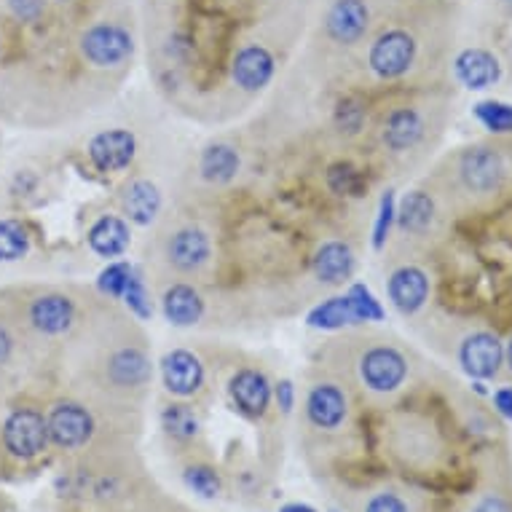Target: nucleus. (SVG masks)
Instances as JSON below:
<instances>
[{"label":"nucleus","mask_w":512,"mask_h":512,"mask_svg":"<svg viewBox=\"0 0 512 512\" xmlns=\"http://www.w3.org/2000/svg\"><path fill=\"white\" fill-rule=\"evenodd\" d=\"M228 392H231V400H234L236 408H239L244 416H250V419H258V416H263V413L269 411L271 384L261 370H239V373L231 378Z\"/></svg>","instance_id":"9b49d317"},{"label":"nucleus","mask_w":512,"mask_h":512,"mask_svg":"<svg viewBox=\"0 0 512 512\" xmlns=\"http://www.w3.org/2000/svg\"><path fill=\"white\" fill-rule=\"evenodd\" d=\"M86 242H89V250H92L94 255H100V258L108 261V258H121V255L129 250L132 236H129L126 220L116 218V215H102V218L89 228Z\"/></svg>","instance_id":"aec40b11"},{"label":"nucleus","mask_w":512,"mask_h":512,"mask_svg":"<svg viewBox=\"0 0 512 512\" xmlns=\"http://www.w3.org/2000/svg\"><path fill=\"white\" fill-rule=\"evenodd\" d=\"M475 116L494 135H510L512 132V105L507 102H480L475 105Z\"/></svg>","instance_id":"c756f323"},{"label":"nucleus","mask_w":512,"mask_h":512,"mask_svg":"<svg viewBox=\"0 0 512 512\" xmlns=\"http://www.w3.org/2000/svg\"><path fill=\"white\" fill-rule=\"evenodd\" d=\"M389 301L400 314H416L429 298L427 274L416 266H403L389 277Z\"/></svg>","instance_id":"4468645a"},{"label":"nucleus","mask_w":512,"mask_h":512,"mask_svg":"<svg viewBox=\"0 0 512 512\" xmlns=\"http://www.w3.org/2000/svg\"><path fill=\"white\" fill-rule=\"evenodd\" d=\"M435 218V202L429 199V194L424 191H411L400 202V210H397V223L408 234H421L427 231L429 223Z\"/></svg>","instance_id":"a878e982"},{"label":"nucleus","mask_w":512,"mask_h":512,"mask_svg":"<svg viewBox=\"0 0 512 512\" xmlns=\"http://www.w3.org/2000/svg\"><path fill=\"white\" fill-rule=\"evenodd\" d=\"M328 185L330 191L338 196H362L365 194V177L360 175V169L352 167V164H333L328 169Z\"/></svg>","instance_id":"cd10ccee"},{"label":"nucleus","mask_w":512,"mask_h":512,"mask_svg":"<svg viewBox=\"0 0 512 512\" xmlns=\"http://www.w3.org/2000/svg\"><path fill=\"white\" fill-rule=\"evenodd\" d=\"M306 416L314 427L336 429L346 419V395L336 384H317L306 397Z\"/></svg>","instance_id":"f3484780"},{"label":"nucleus","mask_w":512,"mask_h":512,"mask_svg":"<svg viewBox=\"0 0 512 512\" xmlns=\"http://www.w3.org/2000/svg\"><path fill=\"white\" fill-rule=\"evenodd\" d=\"M282 512H317V510H311L309 504H285Z\"/></svg>","instance_id":"37998d69"},{"label":"nucleus","mask_w":512,"mask_h":512,"mask_svg":"<svg viewBox=\"0 0 512 512\" xmlns=\"http://www.w3.org/2000/svg\"><path fill=\"white\" fill-rule=\"evenodd\" d=\"M504 3H507V6H510V9H512V0H504Z\"/></svg>","instance_id":"a18cd8bd"},{"label":"nucleus","mask_w":512,"mask_h":512,"mask_svg":"<svg viewBox=\"0 0 512 512\" xmlns=\"http://www.w3.org/2000/svg\"><path fill=\"white\" fill-rule=\"evenodd\" d=\"M124 303L126 309L132 311L137 319H151L153 317V303H151V293H148V287H145L143 277L132 271V277H129V285L124 290Z\"/></svg>","instance_id":"473e14b6"},{"label":"nucleus","mask_w":512,"mask_h":512,"mask_svg":"<svg viewBox=\"0 0 512 512\" xmlns=\"http://www.w3.org/2000/svg\"><path fill=\"white\" fill-rule=\"evenodd\" d=\"M210 236L202 228H180L167 244V258L177 271L196 274L210 263Z\"/></svg>","instance_id":"9d476101"},{"label":"nucleus","mask_w":512,"mask_h":512,"mask_svg":"<svg viewBox=\"0 0 512 512\" xmlns=\"http://www.w3.org/2000/svg\"><path fill=\"white\" fill-rule=\"evenodd\" d=\"M421 135H424V121L413 108H400L389 113V118L384 121V132H381L384 145L397 153L413 148L421 140Z\"/></svg>","instance_id":"5701e85b"},{"label":"nucleus","mask_w":512,"mask_h":512,"mask_svg":"<svg viewBox=\"0 0 512 512\" xmlns=\"http://www.w3.org/2000/svg\"><path fill=\"white\" fill-rule=\"evenodd\" d=\"M132 49V35L116 22H97L81 35V54L94 68H118L132 57Z\"/></svg>","instance_id":"f257e3e1"},{"label":"nucleus","mask_w":512,"mask_h":512,"mask_svg":"<svg viewBox=\"0 0 512 512\" xmlns=\"http://www.w3.org/2000/svg\"><path fill=\"white\" fill-rule=\"evenodd\" d=\"M185 483L194 488L196 494H202L204 499H212L220 491L218 475L210 467H191V470L185 472Z\"/></svg>","instance_id":"f704fd0d"},{"label":"nucleus","mask_w":512,"mask_h":512,"mask_svg":"<svg viewBox=\"0 0 512 512\" xmlns=\"http://www.w3.org/2000/svg\"><path fill=\"white\" fill-rule=\"evenodd\" d=\"M46 427H49L51 443L59 445V448H65V451H73V448L86 445V440L92 437L94 421L81 405L59 403L51 408L49 419H46Z\"/></svg>","instance_id":"6e6552de"},{"label":"nucleus","mask_w":512,"mask_h":512,"mask_svg":"<svg viewBox=\"0 0 512 512\" xmlns=\"http://www.w3.org/2000/svg\"><path fill=\"white\" fill-rule=\"evenodd\" d=\"M365 512H408V504L397 494H378L370 499Z\"/></svg>","instance_id":"4c0bfd02"},{"label":"nucleus","mask_w":512,"mask_h":512,"mask_svg":"<svg viewBox=\"0 0 512 512\" xmlns=\"http://www.w3.org/2000/svg\"><path fill=\"white\" fill-rule=\"evenodd\" d=\"M346 298L352 303L354 317L357 322H381L384 319V306L378 303V298L370 293L368 285H362V282H354L349 290H346Z\"/></svg>","instance_id":"c85d7f7f"},{"label":"nucleus","mask_w":512,"mask_h":512,"mask_svg":"<svg viewBox=\"0 0 512 512\" xmlns=\"http://www.w3.org/2000/svg\"><path fill=\"white\" fill-rule=\"evenodd\" d=\"M462 177L464 183L478 194H488V191L499 188L504 177V164L499 153L491 151V148H472L470 153H464Z\"/></svg>","instance_id":"dca6fc26"},{"label":"nucleus","mask_w":512,"mask_h":512,"mask_svg":"<svg viewBox=\"0 0 512 512\" xmlns=\"http://www.w3.org/2000/svg\"><path fill=\"white\" fill-rule=\"evenodd\" d=\"M456 78L462 81L467 89L480 92V89H491L502 76V65L499 59L486 49H464L454 62Z\"/></svg>","instance_id":"2eb2a0df"},{"label":"nucleus","mask_w":512,"mask_h":512,"mask_svg":"<svg viewBox=\"0 0 512 512\" xmlns=\"http://www.w3.org/2000/svg\"><path fill=\"white\" fill-rule=\"evenodd\" d=\"M507 362H510V370H512V338H510V344H507Z\"/></svg>","instance_id":"c03bdc74"},{"label":"nucleus","mask_w":512,"mask_h":512,"mask_svg":"<svg viewBox=\"0 0 512 512\" xmlns=\"http://www.w3.org/2000/svg\"><path fill=\"white\" fill-rule=\"evenodd\" d=\"M370 27V9L365 0H333L325 17L328 38L338 46H354L365 38Z\"/></svg>","instance_id":"423d86ee"},{"label":"nucleus","mask_w":512,"mask_h":512,"mask_svg":"<svg viewBox=\"0 0 512 512\" xmlns=\"http://www.w3.org/2000/svg\"><path fill=\"white\" fill-rule=\"evenodd\" d=\"M161 421H164V429L180 437V440L194 437L196 429H199V419H196L188 405H167L164 413H161Z\"/></svg>","instance_id":"2f4dec72"},{"label":"nucleus","mask_w":512,"mask_h":512,"mask_svg":"<svg viewBox=\"0 0 512 512\" xmlns=\"http://www.w3.org/2000/svg\"><path fill=\"white\" fill-rule=\"evenodd\" d=\"M354 252L346 242H325L314 255V274L322 285H344L354 274Z\"/></svg>","instance_id":"a211bd4d"},{"label":"nucleus","mask_w":512,"mask_h":512,"mask_svg":"<svg viewBox=\"0 0 512 512\" xmlns=\"http://www.w3.org/2000/svg\"><path fill=\"white\" fill-rule=\"evenodd\" d=\"M30 252V234L14 218L0 220V263H17Z\"/></svg>","instance_id":"bb28decb"},{"label":"nucleus","mask_w":512,"mask_h":512,"mask_svg":"<svg viewBox=\"0 0 512 512\" xmlns=\"http://www.w3.org/2000/svg\"><path fill=\"white\" fill-rule=\"evenodd\" d=\"M239 167H242V159H239V151L231 148L226 143H218L207 148L202 153V161H199V169H202L204 180L210 183H231L236 175H239Z\"/></svg>","instance_id":"b1692460"},{"label":"nucleus","mask_w":512,"mask_h":512,"mask_svg":"<svg viewBox=\"0 0 512 512\" xmlns=\"http://www.w3.org/2000/svg\"><path fill=\"white\" fill-rule=\"evenodd\" d=\"M360 376L373 392H395L408 376V362L395 346H373L360 357Z\"/></svg>","instance_id":"20e7f679"},{"label":"nucleus","mask_w":512,"mask_h":512,"mask_svg":"<svg viewBox=\"0 0 512 512\" xmlns=\"http://www.w3.org/2000/svg\"><path fill=\"white\" fill-rule=\"evenodd\" d=\"M161 378L167 392L177 397H191L204 381V365L188 349H172L161 357Z\"/></svg>","instance_id":"1a4fd4ad"},{"label":"nucleus","mask_w":512,"mask_h":512,"mask_svg":"<svg viewBox=\"0 0 512 512\" xmlns=\"http://www.w3.org/2000/svg\"><path fill=\"white\" fill-rule=\"evenodd\" d=\"M9 3V11L19 22H38V19L46 14V0H6Z\"/></svg>","instance_id":"e433bc0d"},{"label":"nucleus","mask_w":512,"mask_h":512,"mask_svg":"<svg viewBox=\"0 0 512 512\" xmlns=\"http://www.w3.org/2000/svg\"><path fill=\"white\" fill-rule=\"evenodd\" d=\"M413 59H416V41L408 30H387L373 41L368 51V65L378 78L384 81H395L411 70Z\"/></svg>","instance_id":"f03ea898"},{"label":"nucleus","mask_w":512,"mask_h":512,"mask_svg":"<svg viewBox=\"0 0 512 512\" xmlns=\"http://www.w3.org/2000/svg\"><path fill=\"white\" fill-rule=\"evenodd\" d=\"M161 309H164V317H167L169 325H175V328H191V325H196L202 319L204 301L194 285L177 282L161 298Z\"/></svg>","instance_id":"6ab92c4d"},{"label":"nucleus","mask_w":512,"mask_h":512,"mask_svg":"<svg viewBox=\"0 0 512 512\" xmlns=\"http://www.w3.org/2000/svg\"><path fill=\"white\" fill-rule=\"evenodd\" d=\"M336 121H338V126H341V132H349V135H354V132H360L362 121H365V110H362L357 102L346 100V102H341V108H338Z\"/></svg>","instance_id":"c9c22d12"},{"label":"nucleus","mask_w":512,"mask_h":512,"mask_svg":"<svg viewBox=\"0 0 512 512\" xmlns=\"http://www.w3.org/2000/svg\"><path fill=\"white\" fill-rule=\"evenodd\" d=\"M132 263L129 261H113L108 263L105 269L100 271V277H97V287H100L102 295H108V298H121L129 285V277H132Z\"/></svg>","instance_id":"7c9ffc66"},{"label":"nucleus","mask_w":512,"mask_h":512,"mask_svg":"<svg viewBox=\"0 0 512 512\" xmlns=\"http://www.w3.org/2000/svg\"><path fill=\"white\" fill-rule=\"evenodd\" d=\"M108 376L118 387H143L145 381L151 378V360L143 349L137 346H124L118 352L110 354L108 360Z\"/></svg>","instance_id":"412c9836"},{"label":"nucleus","mask_w":512,"mask_h":512,"mask_svg":"<svg viewBox=\"0 0 512 512\" xmlns=\"http://www.w3.org/2000/svg\"><path fill=\"white\" fill-rule=\"evenodd\" d=\"M59 3H68V0H59Z\"/></svg>","instance_id":"49530a36"},{"label":"nucleus","mask_w":512,"mask_h":512,"mask_svg":"<svg viewBox=\"0 0 512 512\" xmlns=\"http://www.w3.org/2000/svg\"><path fill=\"white\" fill-rule=\"evenodd\" d=\"M137 153V140L129 129H105L86 145V156L100 172H121Z\"/></svg>","instance_id":"39448f33"},{"label":"nucleus","mask_w":512,"mask_h":512,"mask_svg":"<svg viewBox=\"0 0 512 512\" xmlns=\"http://www.w3.org/2000/svg\"><path fill=\"white\" fill-rule=\"evenodd\" d=\"M459 360L472 378H494L504 360V349L491 333H472L464 338Z\"/></svg>","instance_id":"f8f14e48"},{"label":"nucleus","mask_w":512,"mask_h":512,"mask_svg":"<svg viewBox=\"0 0 512 512\" xmlns=\"http://www.w3.org/2000/svg\"><path fill=\"white\" fill-rule=\"evenodd\" d=\"M76 303L62 293H46L30 303V325L43 336H59L73 325Z\"/></svg>","instance_id":"ddd939ff"},{"label":"nucleus","mask_w":512,"mask_h":512,"mask_svg":"<svg viewBox=\"0 0 512 512\" xmlns=\"http://www.w3.org/2000/svg\"><path fill=\"white\" fill-rule=\"evenodd\" d=\"M49 443L46 419L35 408H17L3 424V445L17 459H33Z\"/></svg>","instance_id":"7ed1b4c3"},{"label":"nucleus","mask_w":512,"mask_h":512,"mask_svg":"<svg viewBox=\"0 0 512 512\" xmlns=\"http://www.w3.org/2000/svg\"><path fill=\"white\" fill-rule=\"evenodd\" d=\"M161 210V194L151 180H132L124 194V212L135 226H151Z\"/></svg>","instance_id":"4be33fe9"},{"label":"nucleus","mask_w":512,"mask_h":512,"mask_svg":"<svg viewBox=\"0 0 512 512\" xmlns=\"http://www.w3.org/2000/svg\"><path fill=\"white\" fill-rule=\"evenodd\" d=\"M494 405H496V411L502 413L504 419L512 421V387L499 389V392L494 395Z\"/></svg>","instance_id":"ea45409f"},{"label":"nucleus","mask_w":512,"mask_h":512,"mask_svg":"<svg viewBox=\"0 0 512 512\" xmlns=\"http://www.w3.org/2000/svg\"><path fill=\"white\" fill-rule=\"evenodd\" d=\"M11 352H14V338H11L9 330L0 325V365L9 360Z\"/></svg>","instance_id":"79ce46f5"},{"label":"nucleus","mask_w":512,"mask_h":512,"mask_svg":"<svg viewBox=\"0 0 512 512\" xmlns=\"http://www.w3.org/2000/svg\"><path fill=\"white\" fill-rule=\"evenodd\" d=\"M274 70H277L274 54L266 46H258V43L242 46V49L236 51L234 62H231V78H234V84L242 92L250 94L266 89L271 84V78H274Z\"/></svg>","instance_id":"0eeeda50"},{"label":"nucleus","mask_w":512,"mask_h":512,"mask_svg":"<svg viewBox=\"0 0 512 512\" xmlns=\"http://www.w3.org/2000/svg\"><path fill=\"white\" fill-rule=\"evenodd\" d=\"M475 512H512V507L504 502L502 496H486V499L475 507Z\"/></svg>","instance_id":"a19ab883"},{"label":"nucleus","mask_w":512,"mask_h":512,"mask_svg":"<svg viewBox=\"0 0 512 512\" xmlns=\"http://www.w3.org/2000/svg\"><path fill=\"white\" fill-rule=\"evenodd\" d=\"M397 220V202H395V191L389 188L381 196V202H378V218L376 226H373V247L381 250L384 244H387L389 234H392V226H395Z\"/></svg>","instance_id":"72a5a7b5"},{"label":"nucleus","mask_w":512,"mask_h":512,"mask_svg":"<svg viewBox=\"0 0 512 512\" xmlns=\"http://www.w3.org/2000/svg\"><path fill=\"white\" fill-rule=\"evenodd\" d=\"M306 325L317 330H341L349 328V325H360V322L354 317V309L352 303H349V298H346V295H333V298L317 303V306L309 311Z\"/></svg>","instance_id":"393cba45"},{"label":"nucleus","mask_w":512,"mask_h":512,"mask_svg":"<svg viewBox=\"0 0 512 512\" xmlns=\"http://www.w3.org/2000/svg\"><path fill=\"white\" fill-rule=\"evenodd\" d=\"M274 397H277V403H279V408H282V413L293 411V405H295L293 381H287V378H282L277 387H274Z\"/></svg>","instance_id":"58836bf2"}]
</instances>
